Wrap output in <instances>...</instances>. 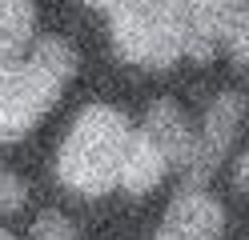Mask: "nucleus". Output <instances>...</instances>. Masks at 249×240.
<instances>
[{
    "label": "nucleus",
    "mask_w": 249,
    "mask_h": 240,
    "mask_svg": "<svg viewBox=\"0 0 249 240\" xmlns=\"http://www.w3.org/2000/svg\"><path fill=\"white\" fill-rule=\"evenodd\" d=\"M33 240H81V236L60 212H40L33 224Z\"/></svg>",
    "instance_id": "9d476101"
},
{
    "label": "nucleus",
    "mask_w": 249,
    "mask_h": 240,
    "mask_svg": "<svg viewBox=\"0 0 249 240\" xmlns=\"http://www.w3.org/2000/svg\"><path fill=\"white\" fill-rule=\"evenodd\" d=\"M133 124L113 104H89L56 148V176L76 196H105L121 184Z\"/></svg>",
    "instance_id": "f03ea898"
},
{
    "label": "nucleus",
    "mask_w": 249,
    "mask_h": 240,
    "mask_svg": "<svg viewBox=\"0 0 249 240\" xmlns=\"http://www.w3.org/2000/svg\"><path fill=\"white\" fill-rule=\"evenodd\" d=\"M0 240H17V236H12V232H4V228H0Z\"/></svg>",
    "instance_id": "4468645a"
},
{
    "label": "nucleus",
    "mask_w": 249,
    "mask_h": 240,
    "mask_svg": "<svg viewBox=\"0 0 249 240\" xmlns=\"http://www.w3.org/2000/svg\"><path fill=\"white\" fill-rule=\"evenodd\" d=\"M113 48L137 68H173L189 48V0H117Z\"/></svg>",
    "instance_id": "7ed1b4c3"
},
{
    "label": "nucleus",
    "mask_w": 249,
    "mask_h": 240,
    "mask_svg": "<svg viewBox=\"0 0 249 240\" xmlns=\"http://www.w3.org/2000/svg\"><path fill=\"white\" fill-rule=\"evenodd\" d=\"M225 236V208L205 188H181L153 240H221Z\"/></svg>",
    "instance_id": "423d86ee"
},
{
    "label": "nucleus",
    "mask_w": 249,
    "mask_h": 240,
    "mask_svg": "<svg viewBox=\"0 0 249 240\" xmlns=\"http://www.w3.org/2000/svg\"><path fill=\"white\" fill-rule=\"evenodd\" d=\"M81 4H89V8H113L117 0H81Z\"/></svg>",
    "instance_id": "ddd939ff"
},
{
    "label": "nucleus",
    "mask_w": 249,
    "mask_h": 240,
    "mask_svg": "<svg viewBox=\"0 0 249 240\" xmlns=\"http://www.w3.org/2000/svg\"><path fill=\"white\" fill-rule=\"evenodd\" d=\"M233 180H237V188H241V192H249V148L241 152L237 168H233Z\"/></svg>",
    "instance_id": "f8f14e48"
},
{
    "label": "nucleus",
    "mask_w": 249,
    "mask_h": 240,
    "mask_svg": "<svg viewBox=\"0 0 249 240\" xmlns=\"http://www.w3.org/2000/svg\"><path fill=\"white\" fill-rule=\"evenodd\" d=\"M221 48L249 68V0H189V48L185 56L213 60Z\"/></svg>",
    "instance_id": "20e7f679"
},
{
    "label": "nucleus",
    "mask_w": 249,
    "mask_h": 240,
    "mask_svg": "<svg viewBox=\"0 0 249 240\" xmlns=\"http://www.w3.org/2000/svg\"><path fill=\"white\" fill-rule=\"evenodd\" d=\"M20 204H24V184H20L12 172L0 168V208L12 212V208H20Z\"/></svg>",
    "instance_id": "9b49d317"
},
{
    "label": "nucleus",
    "mask_w": 249,
    "mask_h": 240,
    "mask_svg": "<svg viewBox=\"0 0 249 240\" xmlns=\"http://www.w3.org/2000/svg\"><path fill=\"white\" fill-rule=\"evenodd\" d=\"M76 72V52L60 36H36L24 56L0 60V144L33 132Z\"/></svg>",
    "instance_id": "f257e3e1"
},
{
    "label": "nucleus",
    "mask_w": 249,
    "mask_h": 240,
    "mask_svg": "<svg viewBox=\"0 0 249 240\" xmlns=\"http://www.w3.org/2000/svg\"><path fill=\"white\" fill-rule=\"evenodd\" d=\"M169 168L173 164L165 160V152L141 132V128H133L129 152H124V164H121V188L133 192V196H145V192H153L169 176Z\"/></svg>",
    "instance_id": "6e6552de"
},
{
    "label": "nucleus",
    "mask_w": 249,
    "mask_h": 240,
    "mask_svg": "<svg viewBox=\"0 0 249 240\" xmlns=\"http://www.w3.org/2000/svg\"><path fill=\"white\" fill-rule=\"evenodd\" d=\"M141 132L165 152V160L173 168H185V164H189V156H193V148H197V136H193L189 116H185L173 100H165V96L149 104L145 120H141Z\"/></svg>",
    "instance_id": "0eeeda50"
},
{
    "label": "nucleus",
    "mask_w": 249,
    "mask_h": 240,
    "mask_svg": "<svg viewBox=\"0 0 249 240\" xmlns=\"http://www.w3.org/2000/svg\"><path fill=\"white\" fill-rule=\"evenodd\" d=\"M36 40L33 0H0V60L24 56Z\"/></svg>",
    "instance_id": "1a4fd4ad"
},
{
    "label": "nucleus",
    "mask_w": 249,
    "mask_h": 240,
    "mask_svg": "<svg viewBox=\"0 0 249 240\" xmlns=\"http://www.w3.org/2000/svg\"><path fill=\"white\" fill-rule=\"evenodd\" d=\"M245 120V96L241 92H221L217 100L209 104L205 120H201V136H197V148L185 164V188H205V180L217 172V164L225 160L233 136Z\"/></svg>",
    "instance_id": "39448f33"
}]
</instances>
